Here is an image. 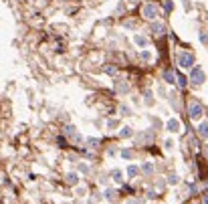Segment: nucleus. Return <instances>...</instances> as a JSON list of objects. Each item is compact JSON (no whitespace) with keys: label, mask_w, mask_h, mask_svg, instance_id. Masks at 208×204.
<instances>
[{"label":"nucleus","mask_w":208,"mask_h":204,"mask_svg":"<svg viewBox=\"0 0 208 204\" xmlns=\"http://www.w3.org/2000/svg\"><path fill=\"white\" fill-rule=\"evenodd\" d=\"M202 113H204V107H202L200 101H190L188 103V115L192 117V119H200Z\"/></svg>","instance_id":"1"},{"label":"nucleus","mask_w":208,"mask_h":204,"mask_svg":"<svg viewBox=\"0 0 208 204\" xmlns=\"http://www.w3.org/2000/svg\"><path fill=\"white\" fill-rule=\"evenodd\" d=\"M141 14L145 16L148 20H154V18H158V4H145L144 6V10H141Z\"/></svg>","instance_id":"2"},{"label":"nucleus","mask_w":208,"mask_h":204,"mask_svg":"<svg viewBox=\"0 0 208 204\" xmlns=\"http://www.w3.org/2000/svg\"><path fill=\"white\" fill-rule=\"evenodd\" d=\"M178 65L182 69H190L194 65V57H192V53H182L178 57Z\"/></svg>","instance_id":"3"},{"label":"nucleus","mask_w":208,"mask_h":204,"mask_svg":"<svg viewBox=\"0 0 208 204\" xmlns=\"http://www.w3.org/2000/svg\"><path fill=\"white\" fill-rule=\"evenodd\" d=\"M190 81L194 83V85H200V83L204 81V73L200 67H194L192 71H190Z\"/></svg>","instance_id":"4"},{"label":"nucleus","mask_w":208,"mask_h":204,"mask_svg":"<svg viewBox=\"0 0 208 204\" xmlns=\"http://www.w3.org/2000/svg\"><path fill=\"white\" fill-rule=\"evenodd\" d=\"M164 81H166V83H172V85L176 83V75H174V71H172V69H166V71H164Z\"/></svg>","instance_id":"5"},{"label":"nucleus","mask_w":208,"mask_h":204,"mask_svg":"<svg viewBox=\"0 0 208 204\" xmlns=\"http://www.w3.org/2000/svg\"><path fill=\"white\" fill-rule=\"evenodd\" d=\"M65 133H67V136H71L73 140H81V136L75 131V127H73V125H67V127H65Z\"/></svg>","instance_id":"6"},{"label":"nucleus","mask_w":208,"mask_h":204,"mask_svg":"<svg viewBox=\"0 0 208 204\" xmlns=\"http://www.w3.org/2000/svg\"><path fill=\"white\" fill-rule=\"evenodd\" d=\"M168 131H174V133H176V131H180V121H178V119H170V121H168Z\"/></svg>","instance_id":"7"},{"label":"nucleus","mask_w":208,"mask_h":204,"mask_svg":"<svg viewBox=\"0 0 208 204\" xmlns=\"http://www.w3.org/2000/svg\"><path fill=\"white\" fill-rule=\"evenodd\" d=\"M198 133L202 137H208V121H202L200 123V127H198Z\"/></svg>","instance_id":"8"},{"label":"nucleus","mask_w":208,"mask_h":204,"mask_svg":"<svg viewBox=\"0 0 208 204\" xmlns=\"http://www.w3.org/2000/svg\"><path fill=\"white\" fill-rule=\"evenodd\" d=\"M115 87H117V91H119V93H125L127 91V83H123L121 79H117V81H115Z\"/></svg>","instance_id":"9"},{"label":"nucleus","mask_w":208,"mask_h":204,"mask_svg":"<svg viewBox=\"0 0 208 204\" xmlns=\"http://www.w3.org/2000/svg\"><path fill=\"white\" fill-rule=\"evenodd\" d=\"M140 174V168H137V166H127V176H129V178H133V176H137Z\"/></svg>","instance_id":"10"},{"label":"nucleus","mask_w":208,"mask_h":204,"mask_svg":"<svg viewBox=\"0 0 208 204\" xmlns=\"http://www.w3.org/2000/svg\"><path fill=\"white\" fill-rule=\"evenodd\" d=\"M67 182H69V184H77V182H79V176L75 174V172H71V174H67Z\"/></svg>","instance_id":"11"},{"label":"nucleus","mask_w":208,"mask_h":204,"mask_svg":"<svg viewBox=\"0 0 208 204\" xmlns=\"http://www.w3.org/2000/svg\"><path fill=\"white\" fill-rule=\"evenodd\" d=\"M119 137H131V127H121V131H119Z\"/></svg>","instance_id":"12"},{"label":"nucleus","mask_w":208,"mask_h":204,"mask_svg":"<svg viewBox=\"0 0 208 204\" xmlns=\"http://www.w3.org/2000/svg\"><path fill=\"white\" fill-rule=\"evenodd\" d=\"M152 30H154L156 34H162V33H164V25H160V22L156 25V22H154V25H152Z\"/></svg>","instance_id":"13"},{"label":"nucleus","mask_w":208,"mask_h":204,"mask_svg":"<svg viewBox=\"0 0 208 204\" xmlns=\"http://www.w3.org/2000/svg\"><path fill=\"white\" fill-rule=\"evenodd\" d=\"M133 40H136V44H140V47H145V44H148V39H145V37H140V34H137Z\"/></svg>","instance_id":"14"},{"label":"nucleus","mask_w":208,"mask_h":204,"mask_svg":"<svg viewBox=\"0 0 208 204\" xmlns=\"http://www.w3.org/2000/svg\"><path fill=\"white\" fill-rule=\"evenodd\" d=\"M115 190H105V198H109V200H115Z\"/></svg>","instance_id":"15"},{"label":"nucleus","mask_w":208,"mask_h":204,"mask_svg":"<svg viewBox=\"0 0 208 204\" xmlns=\"http://www.w3.org/2000/svg\"><path fill=\"white\" fill-rule=\"evenodd\" d=\"M111 176H113V180H115V182H121V180H123V178H121V172H119V170H113Z\"/></svg>","instance_id":"16"},{"label":"nucleus","mask_w":208,"mask_h":204,"mask_svg":"<svg viewBox=\"0 0 208 204\" xmlns=\"http://www.w3.org/2000/svg\"><path fill=\"white\" fill-rule=\"evenodd\" d=\"M121 156H123L125 160H131V158H133V152H131V150H123V152H121Z\"/></svg>","instance_id":"17"},{"label":"nucleus","mask_w":208,"mask_h":204,"mask_svg":"<svg viewBox=\"0 0 208 204\" xmlns=\"http://www.w3.org/2000/svg\"><path fill=\"white\" fill-rule=\"evenodd\" d=\"M168 184H178V176H176V174H170L168 176Z\"/></svg>","instance_id":"18"},{"label":"nucleus","mask_w":208,"mask_h":204,"mask_svg":"<svg viewBox=\"0 0 208 204\" xmlns=\"http://www.w3.org/2000/svg\"><path fill=\"white\" fill-rule=\"evenodd\" d=\"M141 170H144L145 174H152V172H154V166H152V164H144V168H141Z\"/></svg>","instance_id":"19"},{"label":"nucleus","mask_w":208,"mask_h":204,"mask_svg":"<svg viewBox=\"0 0 208 204\" xmlns=\"http://www.w3.org/2000/svg\"><path fill=\"white\" fill-rule=\"evenodd\" d=\"M87 144H89V146H91V148H97V144H99V140H93V137H89V140H87Z\"/></svg>","instance_id":"20"},{"label":"nucleus","mask_w":208,"mask_h":204,"mask_svg":"<svg viewBox=\"0 0 208 204\" xmlns=\"http://www.w3.org/2000/svg\"><path fill=\"white\" fill-rule=\"evenodd\" d=\"M178 85L180 87H186V77H178Z\"/></svg>","instance_id":"21"},{"label":"nucleus","mask_w":208,"mask_h":204,"mask_svg":"<svg viewBox=\"0 0 208 204\" xmlns=\"http://www.w3.org/2000/svg\"><path fill=\"white\" fill-rule=\"evenodd\" d=\"M105 73H109V75H115V67H105Z\"/></svg>","instance_id":"22"},{"label":"nucleus","mask_w":208,"mask_h":204,"mask_svg":"<svg viewBox=\"0 0 208 204\" xmlns=\"http://www.w3.org/2000/svg\"><path fill=\"white\" fill-rule=\"evenodd\" d=\"M141 59L144 61H150V53H141Z\"/></svg>","instance_id":"23"},{"label":"nucleus","mask_w":208,"mask_h":204,"mask_svg":"<svg viewBox=\"0 0 208 204\" xmlns=\"http://www.w3.org/2000/svg\"><path fill=\"white\" fill-rule=\"evenodd\" d=\"M164 6H166V10H172V2H170V0H166V4H164Z\"/></svg>","instance_id":"24"},{"label":"nucleus","mask_w":208,"mask_h":204,"mask_svg":"<svg viewBox=\"0 0 208 204\" xmlns=\"http://www.w3.org/2000/svg\"><path fill=\"white\" fill-rule=\"evenodd\" d=\"M200 40H202V43H208V37H206V34L202 33V34H200Z\"/></svg>","instance_id":"25"},{"label":"nucleus","mask_w":208,"mask_h":204,"mask_svg":"<svg viewBox=\"0 0 208 204\" xmlns=\"http://www.w3.org/2000/svg\"><path fill=\"white\" fill-rule=\"evenodd\" d=\"M204 204H208V194H206V196H204Z\"/></svg>","instance_id":"26"},{"label":"nucleus","mask_w":208,"mask_h":204,"mask_svg":"<svg viewBox=\"0 0 208 204\" xmlns=\"http://www.w3.org/2000/svg\"><path fill=\"white\" fill-rule=\"evenodd\" d=\"M127 2H131V4H133V2H136V0H127Z\"/></svg>","instance_id":"27"},{"label":"nucleus","mask_w":208,"mask_h":204,"mask_svg":"<svg viewBox=\"0 0 208 204\" xmlns=\"http://www.w3.org/2000/svg\"><path fill=\"white\" fill-rule=\"evenodd\" d=\"M206 156H208V146H206Z\"/></svg>","instance_id":"28"}]
</instances>
